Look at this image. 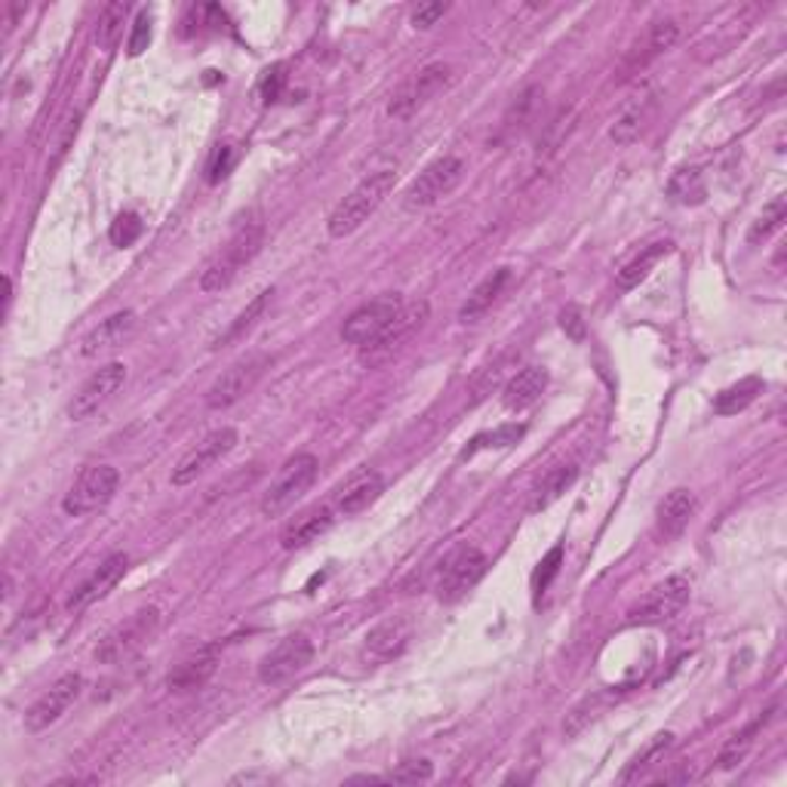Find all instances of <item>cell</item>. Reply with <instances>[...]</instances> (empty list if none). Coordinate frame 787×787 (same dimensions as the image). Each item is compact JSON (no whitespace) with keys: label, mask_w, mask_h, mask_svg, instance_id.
Returning <instances> with one entry per match:
<instances>
[{"label":"cell","mask_w":787,"mask_h":787,"mask_svg":"<svg viewBox=\"0 0 787 787\" xmlns=\"http://www.w3.org/2000/svg\"><path fill=\"white\" fill-rule=\"evenodd\" d=\"M265 243V225L262 222H243L238 225V231L225 240V246L216 256L206 262V268L201 271V290L204 292H222L228 290L238 275L258 256Z\"/></svg>","instance_id":"1"},{"label":"cell","mask_w":787,"mask_h":787,"mask_svg":"<svg viewBox=\"0 0 787 787\" xmlns=\"http://www.w3.org/2000/svg\"><path fill=\"white\" fill-rule=\"evenodd\" d=\"M391 191H393V172L391 170L370 172V175L360 182L358 189L351 191L342 204L329 213V219H326V231H329V238L342 240V238H348V234H354L360 225L366 222V219L376 213L378 206L385 204V197H388Z\"/></svg>","instance_id":"2"},{"label":"cell","mask_w":787,"mask_h":787,"mask_svg":"<svg viewBox=\"0 0 787 787\" xmlns=\"http://www.w3.org/2000/svg\"><path fill=\"white\" fill-rule=\"evenodd\" d=\"M317 471H320L317 456H311V452H299V456H292L290 462L277 471L271 489L262 496V505H258L262 513H265V517H277V513L290 511L292 505H295L299 498L308 493L311 483L317 480Z\"/></svg>","instance_id":"3"},{"label":"cell","mask_w":787,"mask_h":787,"mask_svg":"<svg viewBox=\"0 0 787 787\" xmlns=\"http://www.w3.org/2000/svg\"><path fill=\"white\" fill-rule=\"evenodd\" d=\"M483 572H486V554L474 545H459L444 557L434 579V591L444 603H459L483 579Z\"/></svg>","instance_id":"4"},{"label":"cell","mask_w":787,"mask_h":787,"mask_svg":"<svg viewBox=\"0 0 787 787\" xmlns=\"http://www.w3.org/2000/svg\"><path fill=\"white\" fill-rule=\"evenodd\" d=\"M449 84H452V69L444 65V62H434V65L419 69L410 81H403V84L393 89L391 102H388V118H412L419 108H425L431 99H437L444 89H449Z\"/></svg>","instance_id":"5"},{"label":"cell","mask_w":787,"mask_h":787,"mask_svg":"<svg viewBox=\"0 0 787 787\" xmlns=\"http://www.w3.org/2000/svg\"><path fill=\"white\" fill-rule=\"evenodd\" d=\"M464 179V160L462 157H440L434 160L431 167L419 172V179L412 182L407 197H403V206L415 213V209H428V206L440 204L444 197H449L452 191L462 185Z\"/></svg>","instance_id":"6"},{"label":"cell","mask_w":787,"mask_h":787,"mask_svg":"<svg viewBox=\"0 0 787 787\" xmlns=\"http://www.w3.org/2000/svg\"><path fill=\"white\" fill-rule=\"evenodd\" d=\"M268 366H271L268 354H246V358L234 360L222 376L209 385L206 407H209V410H228V407H234L238 400H243L246 393L256 388L258 378L265 376Z\"/></svg>","instance_id":"7"},{"label":"cell","mask_w":787,"mask_h":787,"mask_svg":"<svg viewBox=\"0 0 787 787\" xmlns=\"http://www.w3.org/2000/svg\"><path fill=\"white\" fill-rule=\"evenodd\" d=\"M120 486V474L118 468L111 464H89L81 471V477L71 483L69 496L62 501V508L69 517H84V513H93L105 508Z\"/></svg>","instance_id":"8"},{"label":"cell","mask_w":787,"mask_h":787,"mask_svg":"<svg viewBox=\"0 0 787 787\" xmlns=\"http://www.w3.org/2000/svg\"><path fill=\"white\" fill-rule=\"evenodd\" d=\"M81 689H84V677L81 674H62L25 711V732H44V729H50L52 723H59L69 714L71 704L81 699Z\"/></svg>","instance_id":"9"},{"label":"cell","mask_w":787,"mask_h":787,"mask_svg":"<svg viewBox=\"0 0 787 787\" xmlns=\"http://www.w3.org/2000/svg\"><path fill=\"white\" fill-rule=\"evenodd\" d=\"M123 382H126V366H123V363L114 360V363L99 366V370H96V373L77 388V393L71 397L69 403L71 422H86L89 415H96V412L102 410L105 403L123 388Z\"/></svg>","instance_id":"10"},{"label":"cell","mask_w":787,"mask_h":787,"mask_svg":"<svg viewBox=\"0 0 787 787\" xmlns=\"http://www.w3.org/2000/svg\"><path fill=\"white\" fill-rule=\"evenodd\" d=\"M314 658V643L305 633H292L287 640H280L275 650L268 652L258 665V680L265 686L287 683L290 677L302 674Z\"/></svg>","instance_id":"11"},{"label":"cell","mask_w":787,"mask_h":787,"mask_svg":"<svg viewBox=\"0 0 787 787\" xmlns=\"http://www.w3.org/2000/svg\"><path fill=\"white\" fill-rule=\"evenodd\" d=\"M157 625H160V613H157V609H142V613H136L130 621H123L118 631H111L105 637L102 646L96 650V658H99L102 665H118L123 658H130L133 652L142 650V646L152 640Z\"/></svg>","instance_id":"12"},{"label":"cell","mask_w":787,"mask_h":787,"mask_svg":"<svg viewBox=\"0 0 787 787\" xmlns=\"http://www.w3.org/2000/svg\"><path fill=\"white\" fill-rule=\"evenodd\" d=\"M234 446H238V431L234 428H219L213 431V434H206L204 440L197 446H191L189 452L179 459V464L172 468V486L194 483L206 468H213L219 459H225Z\"/></svg>","instance_id":"13"},{"label":"cell","mask_w":787,"mask_h":787,"mask_svg":"<svg viewBox=\"0 0 787 787\" xmlns=\"http://www.w3.org/2000/svg\"><path fill=\"white\" fill-rule=\"evenodd\" d=\"M689 597H692V582L677 572V576H668L662 584H655L650 591V597L633 609L631 618L633 621H643V625L668 621V618H674L677 613H683Z\"/></svg>","instance_id":"14"},{"label":"cell","mask_w":787,"mask_h":787,"mask_svg":"<svg viewBox=\"0 0 787 787\" xmlns=\"http://www.w3.org/2000/svg\"><path fill=\"white\" fill-rule=\"evenodd\" d=\"M400 295H378L373 302L360 305L342 326V339L348 344H358V348H366V344L376 339L378 332L385 326L391 324V317L400 311Z\"/></svg>","instance_id":"15"},{"label":"cell","mask_w":787,"mask_h":787,"mask_svg":"<svg viewBox=\"0 0 787 787\" xmlns=\"http://www.w3.org/2000/svg\"><path fill=\"white\" fill-rule=\"evenodd\" d=\"M425 320H428V302H410V305H400V311L391 317V324L385 326L376 339L363 348V358L366 360L388 358L393 348H400V344L407 342L412 332L425 324Z\"/></svg>","instance_id":"16"},{"label":"cell","mask_w":787,"mask_h":787,"mask_svg":"<svg viewBox=\"0 0 787 787\" xmlns=\"http://www.w3.org/2000/svg\"><path fill=\"white\" fill-rule=\"evenodd\" d=\"M126 566H130V560H126V554H111V557H105L102 564L96 566L93 569V576L86 579L74 594H71L69 600V609H86V606H93L96 600H102L108 597L114 588H118V582L123 579V572H126Z\"/></svg>","instance_id":"17"},{"label":"cell","mask_w":787,"mask_h":787,"mask_svg":"<svg viewBox=\"0 0 787 787\" xmlns=\"http://www.w3.org/2000/svg\"><path fill=\"white\" fill-rule=\"evenodd\" d=\"M385 493V477L373 471V468H363L358 474L344 480L336 493V511L344 517H354V513L366 511L370 505H376L378 496Z\"/></svg>","instance_id":"18"},{"label":"cell","mask_w":787,"mask_h":787,"mask_svg":"<svg viewBox=\"0 0 787 787\" xmlns=\"http://www.w3.org/2000/svg\"><path fill=\"white\" fill-rule=\"evenodd\" d=\"M695 508H699V498H695L692 489H683V486H680V489H670L668 496L662 498L658 511H655V532H658V538H662V542L677 538V535L689 526Z\"/></svg>","instance_id":"19"},{"label":"cell","mask_w":787,"mask_h":787,"mask_svg":"<svg viewBox=\"0 0 787 787\" xmlns=\"http://www.w3.org/2000/svg\"><path fill=\"white\" fill-rule=\"evenodd\" d=\"M219 668V646H204V650L191 652L189 658H182L167 677V686L172 692H194L216 674Z\"/></svg>","instance_id":"20"},{"label":"cell","mask_w":787,"mask_h":787,"mask_svg":"<svg viewBox=\"0 0 787 787\" xmlns=\"http://www.w3.org/2000/svg\"><path fill=\"white\" fill-rule=\"evenodd\" d=\"M652 111H655V93H652V89H643V93L631 96L628 102L621 105L616 123H613V130H609L613 142H616V145H631L633 138L646 130Z\"/></svg>","instance_id":"21"},{"label":"cell","mask_w":787,"mask_h":787,"mask_svg":"<svg viewBox=\"0 0 787 787\" xmlns=\"http://www.w3.org/2000/svg\"><path fill=\"white\" fill-rule=\"evenodd\" d=\"M508 283H511V271L508 268H496L493 275L483 277L474 287V292L468 295L462 311H459V324H477L480 317H486L493 311V305L501 299V292H505Z\"/></svg>","instance_id":"22"},{"label":"cell","mask_w":787,"mask_h":787,"mask_svg":"<svg viewBox=\"0 0 787 787\" xmlns=\"http://www.w3.org/2000/svg\"><path fill=\"white\" fill-rule=\"evenodd\" d=\"M133 329H136V314L133 311H120L114 317L102 320L89 336H84L81 354L84 358H96V354H102L108 348H118V344H123L133 336Z\"/></svg>","instance_id":"23"},{"label":"cell","mask_w":787,"mask_h":787,"mask_svg":"<svg viewBox=\"0 0 787 787\" xmlns=\"http://www.w3.org/2000/svg\"><path fill=\"white\" fill-rule=\"evenodd\" d=\"M545 388H548V370H542V366H526V370H520V373L505 385L501 403H505V410L511 412L530 410L532 403L545 393Z\"/></svg>","instance_id":"24"},{"label":"cell","mask_w":787,"mask_h":787,"mask_svg":"<svg viewBox=\"0 0 787 787\" xmlns=\"http://www.w3.org/2000/svg\"><path fill=\"white\" fill-rule=\"evenodd\" d=\"M329 526H332V511H329V508H314V511L302 513L295 523H290V526L283 530L280 545H283V550L305 548L311 542H317Z\"/></svg>","instance_id":"25"},{"label":"cell","mask_w":787,"mask_h":787,"mask_svg":"<svg viewBox=\"0 0 787 787\" xmlns=\"http://www.w3.org/2000/svg\"><path fill=\"white\" fill-rule=\"evenodd\" d=\"M576 477H579V468H576V464H557V468H550L548 474L542 477V483L535 486V493H532L530 511L538 513L550 508V505L576 483Z\"/></svg>","instance_id":"26"},{"label":"cell","mask_w":787,"mask_h":787,"mask_svg":"<svg viewBox=\"0 0 787 787\" xmlns=\"http://www.w3.org/2000/svg\"><path fill=\"white\" fill-rule=\"evenodd\" d=\"M407 640H410V628L403 621L391 618V621H382L378 628L366 633V652H373L376 658H393L397 652H403Z\"/></svg>","instance_id":"27"},{"label":"cell","mask_w":787,"mask_h":787,"mask_svg":"<svg viewBox=\"0 0 787 787\" xmlns=\"http://www.w3.org/2000/svg\"><path fill=\"white\" fill-rule=\"evenodd\" d=\"M670 253V243L668 240H658V243H652V246H646L640 256H633L621 271H618V287L621 290H633L640 280H646L650 277V271L658 265V258H665Z\"/></svg>","instance_id":"28"},{"label":"cell","mask_w":787,"mask_h":787,"mask_svg":"<svg viewBox=\"0 0 787 787\" xmlns=\"http://www.w3.org/2000/svg\"><path fill=\"white\" fill-rule=\"evenodd\" d=\"M268 302H271V290L258 292L256 299H253V302H250V305L240 311L238 317L228 324V329H225L222 336L213 342V348H228V344L240 342V339H243V336H246V332H250V329H253V326L262 320V314H265V308H268Z\"/></svg>","instance_id":"29"},{"label":"cell","mask_w":787,"mask_h":787,"mask_svg":"<svg viewBox=\"0 0 787 787\" xmlns=\"http://www.w3.org/2000/svg\"><path fill=\"white\" fill-rule=\"evenodd\" d=\"M760 393H763V378H741L738 385H729L726 391H719L717 397H714V412H719V415H736V412L748 410Z\"/></svg>","instance_id":"30"},{"label":"cell","mask_w":787,"mask_h":787,"mask_svg":"<svg viewBox=\"0 0 787 787\" xmlns=\"http://www.w3.org/2000/svg\"><path fill=\"white\" fill-rule=\"evenodd\" d=\"M772 717V711H766V714H760V717L753 719L751 726L748 729H741L738 736H732L726 744H723V751H719L717 756V766L723 772H729V770H736L738 763H744V756H748V751L753 748V738H756V732L770 723Z\"/></svg>","instance_id":"31"},{"label":"cell","mask_w":787,"mask_h":787,"mask_svg":"<svg viewBox=\"0 0 787 787\" xmlns=\"http://www.w3.org/2000/svg\"><path fill=\"white\" fill-rule=\"evenodd\" d=\"M670 744H674V736H670V732H662V736L652 738L650 744H646V748H643V751L637 753L631 763H628V770L621 772V782H625V785H628V782H637L643 772L652 770V766H655V763H658V760H662V756L670 751Z\"/></svg>","instance_id":"32"},{"label":"cell","mask_w":787,"mask_h":787,"mask_svg":"<svg viewBox=\"0 0 787 787\" xmlns=\"http://www.w3.org/2000/svg\"><path fill=\"white\" fill-rule=\"evenodd\" d=\"M668 194L677 201V204H702L704 201V194H707V189H704V179H702V170H677L674 172V179L668 182Z\"/></svg>","instance_id":"33"},{"label":"cell","mask_w":787,"mask_h":787,"mask_svg":"<svg viewBox=\"0 0 787 787\" xmlns=\"http://www.w3.org/2000/svg\"><path fill=\"white\" fill-rule=\"evenodd\" d=\"M126 13H130V7L120 3V0L108 3L102 10L96 37H99V44H102L105 50H114V47H118V40L123 37V25H126Z\"/></svg>","instance_id":"34"},{"label":"cell","mask_w":787,"mask_h":787,"mask_svg":"<svg viewBox=\"0 0 787 787\" xmlns=\"http://www.w3.org/2000/svg\"><path fill=\"white\" fill-rule=\"evenodd\" d=\"M785 213H787V201L785 197H775L770 206H763V213H760V219L753 222L751 234H748V243H760V240L772 238L782 222H785Z\"/></svg>","instance_id":"35"},{"label":"cell","mask_w":787,"mask_h":787,"mask_svg":"<svg viewBox=\"0 0 787 787\" xmlns=\"http://www.w3.org/2000/svg\"><path fill=\"white\" fill-rule=\"evenodd\" d=\"M677 37H680V25H677L674 19H658V22H652L650 35H646V59L668 52L670 47L677 44Z\"/></svg>","instance_id":"36"},{"label":"cell","mask_w":787,"mask_h":787,"mask_svg":"<svg viewBox=\"0 0 787 787\" xmlns=\"http://www.w3.org/2000/svg\"><path fill=\"white\" fill-rule=\"evenodd\" d=\"M142 231H145V225L138 219L136 213H120L114 225H111V243L120 246V250H126V246H133L138 238H142Z\"/></svg>","instance_id":"37"},{"label":"cell","mask_w":787,"mask_h":787,"mask_svg":"<svg viewBox=\"0 0 787 787\" xmlns=\"http://www.w3.org/2000/svg\"><path fill=\"white\" fill-rule=\"evenodd\" d=\"M560 564H564V548L557 545V548H550L548 554L542 557L538 569L532 572V591H535V594H545V591H548V584L554 582V576L560 572Z\"/></svg>","instance_id":"38"},{"label":"cell","mask_w":787,"mask_h":787,"mask_svg":"<svg viewBox=\"0 0 787 787\" xmlns=\"http://www.w3.org/2000/svg\"><path fill=\"white\" fill-rule=\"evenodd\" d=\"M434 766L428 760H410V763H400L391 775H385L388 782H400V785H419V782H431Z\"/></svg>","instance_id":"39"},{"label":"cell","mask_w":787,"mask_h":787,"mask_svg":"<svg viewBox=\"0 0 787 787\" xmlns=\"http://www.w3.org/2000/svg\"><path fill=\"white\" fill-rule=\"evenodd\" d=\"M234 160H238V152H234V145H228V142H225V145H216V152H213V160H209V170H206V172H209L206 179H209L213 185H216V182H222L225 175L231 172V167H234Z\"/></svg>","instance_id":"40"},{"label":"cell","mask_w":787,"mask_h":787,"mask_svg":"<svg viewBox=\"0 0 787 787\" xmlns=\"http://www.w3.org/2000/svg\"><path fill=\"white\" fill-rule=\"evenodd\" d=\"M148 44H152V16L142 10L133 22V32H130V40H126V52L130 56H142V52L148 50Z\"/></svg>","instance_id":"41"},{"label":"cell","mask_w":787,"mask_h":787,"mask_svg":"<svg viewBox=\"0 0 787 787\" xmlns=\"http://www.w3.org/2000/svg\"><path fill=\"white\" fill-rule=\"evenodd\" d=\"M560 329H564L572 342H584V336H588V326H584L582 311L576 308V305L564 308V314H560Z\"/></svg>","instance_id":"42"},{"label":"cell","mask_w":787,"mask_h":787,"mask_svg":"<svg viewBox=\"0 0 787 787\" xmlns=\"http://www.w3.org/2000/svg\"><path fill=\"white\" fill-rule=\"evenodd\" d=\"M446 13H449L446 3H422V7L412 10V25H415V28H431V25H437Z\"/></svg>","instance_id":"43"},{"label":"cell","mask_w":787,"mask_h":787,"mask_svg":"<svg viewBox=\"0 0 787 787\" xmlns=\"http://www.w3.org/2000/svg\"><path fill=\"white\" fill-rule=\"evenodd\" d=\"M523 425H505V428H498L496 434H486V437H477L474 444L477 446H508V444H517L520 437H523Z\"/></svg>","instance_id":"44"},{"label":"cell","mask_w":787,"mask_h":787,"mask_svg":"<svg viewBox=\"0 0 787 787\" xmlns=\"http://www.w3.org/2000/svg\"><path fill=\"white\" fill-rule=\"evenodd\" d=\"M287 84V74H283V65H275V69L265 71V81H262V96H265V102H275L277 96H280V89Z\"/></svg>","instance_id":"45"}]
</instances>
